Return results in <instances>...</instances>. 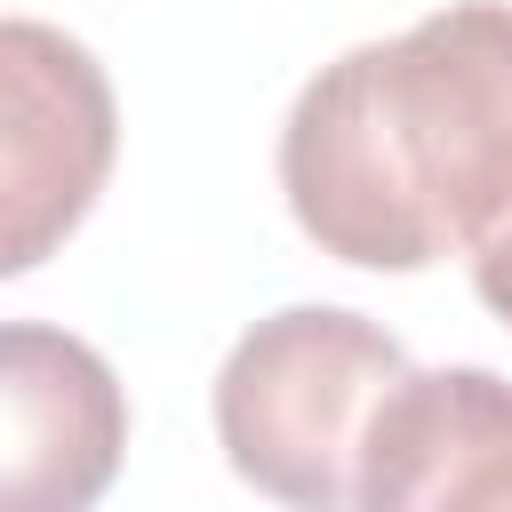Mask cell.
Here are the masks:
<instances>
[{
  "label": "cell",
  "instance_id": "cell-1",
  "mask_svg": "<svg viewBox=\"0 0 512 512\" xmlns=\"http://www.w3.org/2000/svg\"><path fill=\"white\" fill-rule=\"evenodd\" d=\"M280 192L344 264L424 272L512 224V0H448L320 64L280 128Z\"/></svg>",
  "mask_w": 512,
  "mask_h": 512
},
{
  "label": "cell",
  "instance_id": "cell-2",
  "mask_svg": "<svg viewBox=\"0 0 512 512\" xmlns=\"http://www.w3.org/2000/svg\"><path fill=\"white\" fill-rule=\"evenodd\" d=\"M400 376L408 352L368 312H264L216 368V440L256 496L288 512H352L360 440Z\"/></svg>",
  "mask_w": 512,
  "mask_h": 512
},
{
  "label": "cell",
  "instance_id": "cell-3",
  "mask_svg": "<svg viewBox=\"0 0 512 512\" xmlns=\"http://www.w3.org/2000/svg\"><path fill=\"white\" fill-rule=\"evenodd\" d=\"M112 152L120 104L88 40L40 16H0V280L72 240Z\"/></svg>",
  "mask_w": 512,
  "mask_h": 512
},
{
  "label": "cell",
  "instance_id": "cell-4",
  "mask_svg": "<svg viewBox=\"0 0 512 512\" xmlns=\"http://www.w3.org/2000/svg\"><path fill=\"white\" fill-rule=\"evenodd\" d=\"M128 456L112 360L48 320H0V512H88Z\"/></svg>",
  "mask_w": 512,
  "mask_h": 512
},
{
  "label": "cell",
  "instance_id": "cell-5",
  "mask_svg": "<svg viewBox=\"0 0 512 512\" xmlns=\"http://www.w3.org/2000/svg\"><path fill=\"white\" fill-rule=\"evenodd\" d=\"M352 512H512V376L408 368L360 440Z\"/></svg>",
  "mask_w": 512,
  "mask_h": 512
},
{
  "label": "cell",
  "instance_id": "cell-6",
  "mask_svg": "<svg viewBox=\"0 0 512 512\" xmlns=\"http://www.w3.org/2000/svg\"><path fill=\"white\" fill-rule=\"evenodd\" d=\"M472 288H480V304H488L496 320H512V224H504L488 248H472Z\"/></svg>",
  "mask_w": 512,
  "mask_h": 512
}]
</instances>
